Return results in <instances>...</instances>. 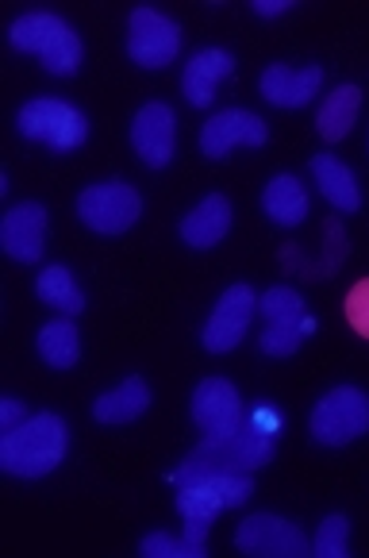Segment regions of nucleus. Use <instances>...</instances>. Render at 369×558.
I'll return each mask as SVG.
<instances>
[{
  "label": "nucleus",
  "mask_w": 369,
  "mask_h": 558,
  "mask_svg": "<svg viewBox=\"0 0 369 558\" xmlns=\"http://www.w3.org/2000/svg\"><path fill=\"white\" fill-rule=\"evenodd\" d=\"M258 313H262L266 328H262V354L270 359H293L300 351L304 336L316 328L304 313V296L288 286H273L270 293L258 296Z\"/></svg>",
  "instance_id": "4"
},
{
  "label": "nucleus",
  "mask_w": 369,
  "mask_h": 558,
  "mask_svg": "<svg viewBox=\"0 0 369 558\" xmlns=\"http://www.w3.org/2000/svg\"><path fill=\"white\" fill-rule=\"evenodd\" d=\"M288 9H293V0H255L258 16H285Z\"/></svg>",
  "instance_id": "30"
},
{
  "label": "nucleus",
  "mask_w": 369,
  "mask_h": 558,
  "mask_svg": "<svg viewBox=\"0 0 369 558\" xmlns=\"http://www.w3.org/2000/svg\"><path fill=\"white\" fill-rule=\"evenodd\" d=\"M308 432L323 447H346L369 432V397L358 386H339L316 401Z\"/></svg>",
  "instance_id": "5"
},
{
  "label": "nucleus",
  "mask_w": 369,
  "mask_h": 558,
  "mask_svg": "<svg viewBox=\"0 0 369 558\" xmlns=\"http://www.w3.org/2000/svg\"><path fill=\"white\" fill-rule=\"evenodd\" d=\"M35 347H39V354H42L47 366L74 369L77 359H82V331H77V324L70 320V316H58V320L42 324Z\"/></svg>",
  "instance_id": "22"
},
{
  "label": "nucleus",
  "mask_w": 369,
  "mask_h": 558,
  "mask_svg": "<svg viewBox=\"0 0 369 558\" xmlns=\"http://www.w3.org/2000/svg\"><path fill=\"white\" fill-rule=\"evenodd\" d=\"M132 147L150 170H165L173 162V150H177V116L170 105L155 100V105H143L132 120Z\"/></svg>",
  "instance_id": "12"
},
{
  "label": "nucleus",
  "mask_w": 369,
  "mask_h": 558,
  "mask_svg": "<svg viewBox=\"0 0 369 558\" xmlns=\"http://www.w3.org/2000/svg\"><path fill=\"white\" fill-rule=\"evenodd\" d=\"M77 216L89 231L97 235H123L132 231L143 216V197L135 185L127 181H100V185H89L77 197Z\"/></svg>",
  "instance_id": "6"
},
{
  "label": "nucleus",
  "mask_w": 369,
  "mask_h": 558,
  "mask_svg": "<svg viewBox=\"0 0 369 558\" xmlns=\"http://www.w3.org/2000/svg\"><path fill=\"white\" fill-rule=\"evenodd\" d=\"M262 208L273 223L296 228V223L308 220V190H304L300 178H293V173H278L262 190Z\"/></svg>",
  "instance_id": "21"
},
{
  "label": "nucleus",
  "mask_w": 369,
  "mask_h": 558,
  "mask_svg": "<svg viewBox=\"0 0 369 558\" xmlns=\"http://www.w3.org/2000/svg\"><path fill=\"white\" fill-rule=\"evenodd\" d=\"M273 451H278V436L246 420L231 436H205V444L193 447L177 466V485H197L220 474H255L273 459Z\"/></svg>",
  "instance_id": "1"
},
{
  "label": "nucleus",
  "mask_w": 369,
  "mask_h": 558,
  "mask_svg": "<svg viewBox=\"0 0 369 558\" xmlns=\"http://www.w3.org/2000/svg\"><path fill=\"white\" fill-rule=\"evenodd\" d=\"M358 112H361V89L358 85H339V89L320 105V112H316V132H320V140L343 143L346 135L354 132Z\"/></svg>",
  "instance_id": "20"
},
{
  "label": "nucleus",
  "mask_w": 369,
  "mask_h": 558,
  "mask_svg": "<svg viewBox=\"0 0 369 558\" xmlns=\"http://www.w3.org/2000/svg\"><path fill=\"white\" fill-rule=\"evenodd\" d=\"M320 85H323V66H316V62H308L304 70L273 62V66H266L262 77H258L262 97L278 108H304L320 93Z\"/></svg>",
  "instance_id": "15"
},
{
  "label": "nucleus",
  "mask_w": 369,
  "mask_h": 558,
  "mask_svg": "<svg viewBox=\"0 0 369 558\" xmlns=\"http://www.w3.org/2000/svg\"><path fill=\"white\" fill-rule=\"evenodd\" d=\"M312 555H320V558L350 555V520H346L343 512H331L320 524V532H316V539H312Z\"/></svg>",
  "instance_id": "25"
},
{
  "label": "nucleus",
  "mask_w": 369,
  "mask_h": 558,
  "mask_svg": "<svg viewBox=\"0 0 369 558\" xmlns=\"http://www.w3.org/2000/svg\"><path fill=\"white\" fill-rule=\"evenodd\" d=\"M312 178L323 190L331 208L339 213H358L361 208V193H358V178L346 162H339L335 155H312Z\"/></svg>",
  "instance_id": "19"
},
{
  "label": "nucleus",
  "mask_w": 369,
  "mask_h": 558,
  "mask_svg": "<svg viewBox=\"0 0 369 558\" xmlns=\"http://www.w3.org/2000/svg\"><path fill=\"white\" fill-rule=\"evenodd\" d=\"M266 140H270L266 120L255 112H246V108H223V112H216L212 120L200 128V150H205V158H212V162L227 158V150L238 147V143H246V147H266Z\"/></svg>",
  "instance_id": "13"
},
{
  "label": "nucleus",
  "mask_w": 369,
  "mask_h": 558,
  "mask_svg": "<svg viewBox=\"0 0 369 558\" xmlns=\"http://www.w3.org/2000/svg\"><path fill=\"white\" fill-rule=\"evenodd\" d=\"M181 54V24L165 12L139 4L127 16V58L143 70H165Z\"/></svg>",
  "instance_id": "7"
},
{
  "label": "nucleus",
  "mask_w": 369,
  "mask_h": 558,
  "mask_svg": "<svg viewBox=\"0 0 369 558\" xmlns=\"http://www.w3.org/2000/svg\"><path fill=\"white\" fill-rule=\"evenodd\" d=\"M12 47L24 50V54H39L42 66L58 77H74L77 66H82V39L77 32L54 12H27L12 24L9 32Z\"/></svg>",
  "instance_id": "3"
},
{
  "label": "nucleus",
  "mask_w": 369,
  "mask_h": 558,
  "mask_svg": "<svg viewBox=\"0 0 369 558\" xmlns=\"http://www.w3.org/2000/svg\"><path fill=\"white\" fill-rule=\"evenodd\" d=\"M235 547L243 555L258 558H308L312 555V543L293 520L273 517V512H255L235 527Z\"/></svg>",
  "instance_id": "9"
},
{
  "label": "nucleus",
  "mask_w": 369,
  "mask_h": 558,
  "mask_svg": "<svg viewBox=\"0 0 369 558\" xmlns=\"http://www.w3.org/2000/svg\"><path fill=\"white\" fill-rule=\"evenodd\" d=\"M235 74V58L220 47L197 50V54L185 62V74H181V93L189 97L193 108H208L216 100V89H220L227 77Z\"/></svg>",
  "instance_id": "16"
},
{
  "label": "nucleus",
  "mask_w": 369,
  "mask_h": 558,
  "mask_svg": "<svg viewBox=\"0 0 369 558\" xmlns=\"http://www.w3.org/2000/svg\"><path fill=\"white\" fill-rule=\"evenodd\" d=\"M147 409H150V386L139 374H132V378H123L112 393H100L97 401H93V420H97V424H132V420H139Z\"/></svg>",
  "instance_id": "18"
},
{
  "label": "nucleus",
  "mask_w": 369,
  "mask_h": 558,
  "mask_svg": "<svg viewBox=\"0 0 369 558\" xmlns=\"http://www.w3.org/2000/svg\"><path fill=\"white\" fill-rule=\"evenodd\" d=\"M343 320H346V328L354 331V336L361 339V343H369V278H358V281H350L346 286V293H343Z\"/></svg>",
  "instance_id": "26"
},
{
  "label": "nucleus",
  "mask_w": 369,
  "mask_h": 558,
  "mask_svg": "<svg viewBox=\"0 0 369 558\" xmlns=\"http://www.w3.org/2000/svg\"><path fill=\"white\" fill-rule=\"evenodd\" d=\"M255 313H258V296L246 281H235V286L223 289V296L216 301L212 316H208V324H205V339H200L205 351L208 354L235 351V347L243 343L250 320H255Z\"/></svg>",
  "instance_id": "10"
},
{
  "label": "nucleus",
  "mask_w": 369,
  "mask_h": 558,
  "mask_svg": "<svg viewBox=\"0 0 369 558\" xmlns=\"http://www.w3.org/2000/svg\"><path fill=\"white\" fill-rule=\"evenodd\" d=\"M231 231V201L223 193H208L197 208H193L185 220H181V239L193 246V251H208L220 239H227Z\"/></svg>",
  "instance_id": "17"
},
{
  "label": "nucleus",
  "mask_w": 369,
  "mask_h": 558,
  "mask_svg": "<svg viewBox=\"0 0 369 558\" xmlns=\"http://www.w3.org/2000/svg\"><path fill=\"white\" fill-rule=\"evenodd\" d=\"M193 424L205 432V436H231L246 424V409L238 389L227 378H205L193 389Z\"/></svg>",
  "instance_id": "11"
},
{
  "label": "nucleus",
  "mask_w": 369,
  "mask_h": 558,
  "mask_svg": "<svg viewBox=\"0 0 369 558\" xmlns=\"http://www.w3.org/2000/svg\"><path fill=\"white\" fill-rule=\"evenodd\" d=\"M223 509H227V497H223L216 482L181 485V493H177L181 520H205V524H212V520L220 517Z\"/></svg>",
  "instance_id": "24"
},
{
  "label": "nucleus",
  "mask_w": 369,
  "mask_h": 558,
  "mask_svg": "<svg viewBox=\"0 0 369 558\" xmlns=\"http://www.w3.org/2000/svg\"><path fill=\"white\" fill-rule=\"evenodd\" d=\"M42 243H47V208L39 201H24V205L4 213V223H0L4 255L16 263H39Z\"/></svg>",
  "instance_id": "14"
},
{
  "label": "nucleus",
  "mask_w": 369,
  "mask_h": 558,
  "mask_svg": "<svg viewBox=\"0 0 369 558\" xmlns=\"http://www.w3.org/2000/svg\"><path fill=\"white\" fill-rule=\"evenodd\" d=\"M246 420H250L255 427H262V432H270V436H278V432H281V416H278V409H273L270 401H258L255 409L246 412Z\"/></svg>",
  "instance_id": "28"
},
{
  "label": "nucleus",
  "mask_w": 369,
  "mask_h": 558,
  "mask_svg": "<svg viewBox=\"0 0 369 558\" xmlns=\"http://www.w3.org/2000/svg\"><path fill=\"white\" fill-rule=\"evenodd\" d=\"M70 451V427L54 412L27 416L20 427L4 432L0 439V470L12 477H47L50 470L62 466Z\"/></svg>",
  "instance_id": "2"
},
{
  "label": "nucleus",
  "mask_w": 369,
  "mask_h": 558,
  "mask_svg": "<svg viewBox=\"0 0 369 558\" xmlns=\"http://www.w3.org/2000/svg\"><path fill=\"white\" fill-rule=\"evenodd\" d=\"M20 135L47 143L54 150H77L89 140V120L74 105H66V100L39 97L20 108Z\"/></svg>",
  "instance_id": "8"
},
{
  "label": "nucleus",
  "mask_w": 369,
  "mask_h": 558,
  "mask_svg": "<svg viewBox=\"0 0 369 558\" xmlns=\"http://www.w3.org/2000/svg\"><path fill=\"white\" fill-rule=\"evenodd\" d=\"M35 296L66 316L85 313V293L77 289L74 274H70L66 266H47V270L39 274V281H35Z\"/></svg>",
  "instance_id": "23"
},
{
  "label": "nucleus",
  "mask_w": 369,
  "mask_h": 558,
  "mask_svg": "<svg viewBox=\"0 0 369 558\" xmlns=\"http://www.w3.org/2000/svg\"><path fill=\"white\" fill-rule=\"evenodd\" d=\"M139 550L147 558H205V547L189 543L185 535H170V532H155L139 543Z\"/></svg>",
  "instance_id": "27"
},
{
  "label": "nucleus",
  "mask_w": 369,
  "mask_h": 558,
  "mask_svg": "<svg viewBox=\"0 0 369 558\" xmlns=\"http://www.w3.org/2000/svg\"><path fill=\"white\" fill-rule=\"evenodd\" d=\"M24 420H27V409L16 397H4V401H0V432H12V427H20Z\"/></svg>",
  "instance_id": "29"
}]
</instances>
